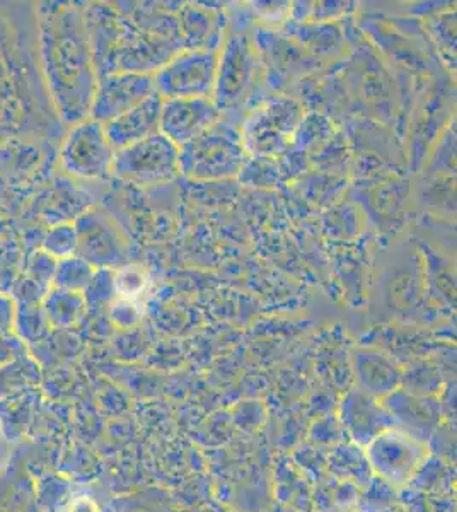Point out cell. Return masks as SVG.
I'll return each mask as SVG.
<instances>
[{"mask_svg": "<svg viewBox=\"0 0 457 512\" xmlns=\"http://www.w3.org/2000/svg\"><path fill=\"white\" fill-rule=\"evenodd\" d=\"M297 122V115L294 111H290V105H273L272 108H268L265 113H261L255 118V122L251 123V135L258 137L256 144L263 146V142H267L268 137L272 135L273 144L280 142V137L285 132H289L290 128H294Z\"/></svg>", "mask_w": 457, "mask_h": 512, "instance_id": "8", "label": "cell"}, {"mask_svg": "<svg viewBox=\"0 0 457 512\" xmlns=\"http://www.w3.org/2000/svg\"><path fill=\"white\" fill-rule=\"evenodd\" d=\"M162 99L154 93L140 105L125 111L118 120L111 123V140L118 146H132L135 142L157 134L161 122Z\"/></svg>", "mask_w": 457, "mask_h": 512, "instance_id": "6", "label": "cell"}, {"mask_svg": "<svg viewBox=\"0 0 457 512\" xmlns=\"http://www.w3.org/2000/svg\"><path fill=\"white\" fill-rule=\"evenodd\" d=\"M244 149L238 137L224 127H212L180 147V171L191 178L215 180L238 175Z\"/></svg>", "mask_w": 457, "mask_h": 512, "instance_id": "1", "label": "cell"}, {"mask_svg": "<svg viewBox=\"0 0 457 512\" xmlns=\"http://www.w3.org/2000/svg\"><path fill=\"white\" fill-rule=\"evenodd\" d=\"M217 115L219 110L209 98L168 99L162 101L159 128L173 144L183 147L209 130Z\"/></svg>", "mask_w": 457, "mask_h": 512, "instance_id": "4", "label": "cell"}, {"mask_svg": "<svg viewBox=\"0 0 457 512\" xmlns=\"http://www.w3.org/2000/svg\"><path fill=\"white\" fill-rule=\"evenodd\" d=\"M180 171V147L161 132L128 146L120 158V173L132 180L157 185Z\"/></svg>", "mask_w": 457, "mask_h": 512, "instance_id": "3", "label": "cell"}, {"mask_svg": "<svg viewBox=\"0 0 457 512\" xmlns=\"http://www.w3.org/2000/svg\"><path fill=\"white\" fill-rule=\"evenodd\" d=\"M142 308H144L142 303L118 297V301L113 306V318H115L116 323H122V325H135L144 313Z\"/></svg>", "mask_w": 457, "mask_h": 512, "instance_id": "10", "label": "cell"}, {"mask_svg": "<svg viewBox=\"0 0 457 512\" xmlns=\"http://www.w3.org/2000/svg\"><path fill=\"white\" fill-rule=\"evenodd\" d=\"M253 76V55L248 41L234 38L227 45L222 62L217 70V101L220 108L234 106L239 98L248 91L249 81Z\"/></svg>", "mask_w": 457, "mask_h": 512, "instance_id": "5", "label": "cell"}, {"mask_svg": "<svg viewBox=\"0 0 457 512\" xmlns=\"http://www.w3.org/2000/svg\"><path fill=\"white\" fill-rule=\"evenodd\" d=\"M113 289L120 299L140 303V299L151 289V279L145 270L130 265V267H123L120 272H116L113 277Z\"/></svg>", "mask_w": 457, "mask_h": 512, "instance_id": "9", "label": "cell"}, {"mask_svg": "<svg viewBox=\"0 0 457 512\" xmlns=\"http://www.w3.org/2000/svg\"><path fill=\"white\" fill-rule=\"evenodd\" d=\"M154 79L147 76H125L111 82L106 89L105 105L110 113H125L140 105L154 91Z\"/></svg>", "mask_w": 457, "mask_h": 512, "instance_id": "7", "label": "cell"}, {"mask_svg": "<svg viewBox=\"0 0 457 512\" xmlns=\"http://www.w3.org/2000/svg\"><path fill=\"white\" fill-rule=\"evenodd\" d=\"M219 59L209 50L181 53L154 79L159 96L169 99L207 98L217 82Z\"/></svg>", "mask_w": 457, "mask_h": 512, "instance_id": "2", "label": "cell"}]
</instances>
